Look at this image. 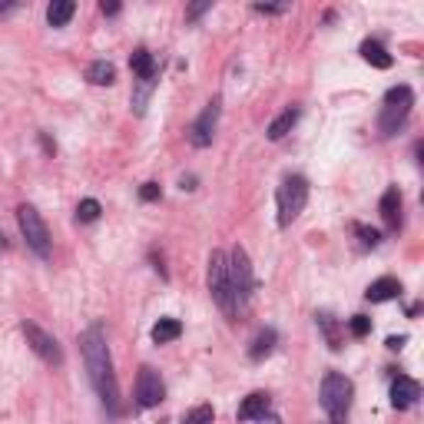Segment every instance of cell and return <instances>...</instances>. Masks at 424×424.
Instances as JSON below:
<instances>
[{"label":"cell","mask_w":424,"mask_h":424,"mask_svg":"<svg viewBox=\"0 0 424 424\" xmlns=\"http://www.w3.org/2000/svg\"><path fill=\"white\" fill-rule=\"evenodd\" d=\"M166 398V384H162L160 372L156 368H140V374H136V404L140 408H156V404Z\"/></svg>","instance_id":"obj_9"},{"label":"cell","mask_w":424,"mask_h":424,"mask_svg":"<svg viewBox=\"0 0 424 424\" xmlns=\"http://www.w3.org/2000/svg\"><path fill=\"white\" fill-rule=\"evenodd\" d=\"M7 11H13V4H0V13H7Z\"/></svg>","instance_id":"obj_31"},{"label":"cell","mask_w":424,"mask_h":424,"mask_svg":"<svg viewBox=\"0 0 424 424\" xmlns=\"http://www.w3.org/2000/svg\"><path fill=\"white\" fill-rule=\"evenodd\" d=\"M209 7H212L209 0H206V4H196V7H189V13H186V17H189V21H196V17H202V13L209 11Z\"/></svg>","instance_id":"obj_28"},{"label":"cell","mask_w":424,"mask_h":424,"mask_svg":"<svg viewBox=\"0 0 424 424\" xmlns=\"http://www.w3.org/2000/svg\"><path fill=\"white\" fill-rule=\"evenodd\" d=\"M209 292L212 299H216V305L223 308L225 315H233L235 312V305H233V289H229V255L225 252H216L209 255Z\"/></svg>","instance_id":"obj_6"},{"label":"cell","mask_w":424,"mask_h":424,"mask_svg":"<svg viewBox=\"0 0 424 424\" xmlns=\"http://www.w3.org/2000/svg\"><path fill=\"white\" fill-rule=\"evenodd\" d=\"M352 398H355L352 378H345V374H338V372H328L322 378V408L332 424H348Z\"/></svg>","instance_id":"obj_2"},{"label":"cell","mask_w":424,"mask_h":424,"mask_svg":"<svg viewBox=\"0 0 424 424\" xmlns=\"http://www.w3.org/2000/svg\"><path fill=\"white\" fill-rule=\"evenodd\" d=\"M348 332H352L355 338H364V335L372 332V318H364V315H355L352 322H348Z\"/></svg>","instance_id":"obj_26"},{"label":"cell","mask_w":424,"mask_h":424,"mask_svg":"<svg viewBox=\"0 0 424 424\" xmlns=\"http://www.w3.org/2000/svg\"><path fill=\"white\" fill-rule=\"evenodd\" d=\"M352 229H355V235L362 239L364 249H374V245L381 242V235H378V229H368V225H362V223H355Z\"/></svg>","instance_id":"obj_25"},{"label":"cell","mask_w":424,"mask_h":424,"mask_svg":"<svg viewBox=\"0 0 424 424\" xmlns=\"http://www.w3.org/2000/svg\"><path fill=\"white\" fill-rule=\"evenodd\" d=\"M216 126H219V100L206 103V110L196 116V123L189 126V140L192 146H199V150H206L212 143V136H216Z\"/></svg>","instance_id":"obj_10"},{"label":"cell","mask_w":424,"mask_h":424,"mask_svg":"<svg viewBox=\"0 0 424 424\" xmlns=\"http://www.w3.org/2000/svg\"><path fill=\"white\" fill-rule=\"evenodd\" d=\"M398 295H401V282L391 279V275H384V279H374V282L368 285L364 299H368V302H391Z\"/></svg>","instance_id":"obj_13"},{"label":"cell","mask_w":424,"mask_h":424,"mask_svg":"<svg viewBox=\"0 0 424 424\" xmlns=\"http://www.w3.org/2000/svg\"><path fill=\"white\" fill-rule=\"evenodd\" d=\"M100 202L96 199H83L80 206H77V219H80V223H96V219H100Z\"/></svg>","instance_id":"obj_24"},{"label":"cell","mask_w":424,"mask_h":424,"mask_svg":"<svg viewBox=\"0 0 424 424\" xmlns=\"http://www.w3.org/2000/svg\"><path fill=\"white\" fill-rule=\"evenodd\" d=\"M362 57H364V63H372V67H378V70H388V67L394 63V57L384 50V43H378V40H364L362 43Z\"/></svg>","instance_id":"obj_16"},{"label":"cell","mask_w":424,"mask_h":424,"mask_svg":"<svg viewBox=\"0 0 424 424\" xmlns=\"http://www.w3.org/2000/svg\"><path fill=\"white\" fill-rule=\"evenodd\" d=\"M265 411H269V394H265V391L249 394V398L239 404V418H242V421H255V418H265Z\"/></svg>","instance_id":"obj_14"},{"label":"cell","mask_w":424,"mask_h":424,"mask_svg":"<svg viewBox=\"0 0 424 424\" xmlns=\"http://www.w3.org/2000/svg\"><path fill=\"white\" fill-rule=\"evenodd\" d=\"M212 418H216L212 404H196V408L182 414V424H212Z\"/></svg>","instance_id":"obj_22"},{"label":"cell","mask_w":424,"mask_h":424,"mask_svg":"<svg viewBox=\"0 0 424 424\" xmlns=\"http://www.w3.org/2000/svg\"><path fill=\"white\" fill-rule=\"evenodd\" d=\"M299 123V110L295 106H289L285 113H279L272 123H269V140L272 143H279V140H285L289 133H292V126Z\"/></svg>","instance_id":"obj_15"},{"label":"cell","mask_w":424,"mask_h":424,"mask_svg":"<svg viewBox=\"0 0 424 424\" xmlns=\"http://www.w3.org/2000/svg\"><path fill=\"white\" fill-rule=\"evenodd\" d=\"M17 223H21V233L33 252L40 255V259H50V233H47V225H43L40 212L23 202L21 209H17Z\"/></svg>","instance_id":"obj_7"},{"label":"cell","mask_w":424,"mask_h":424,"mask_svg":"<svg viewBox=\"0 0 424 424\" xmlns=\"http://www.w3.org/2000/svg\"><path fill=\"white\" fill-rule=\"evenodd\" d=\"M229 289H233V305H235V308H245L249 299H252L255 275H252L249 252H245L242 245H235L233 255H229Z\"/></svg>","instance_id":"obj_4"},{"label":"cell","mask_w":424,"mask_h":424,"mask_svg":"<svg viewBox=\"0 0 424 424\" xmlns=\"http://www.w3.org/2000/svg\"><path fill=\"white\" fill-rule=\"evenodd\" d=\"M80 352L83 362H87V374H90L93 391L100 394L103 408L110 414H120V384H116V374H113V358H110V345H106V335L103 328H87L80 335Z\"/></svg>","instance_id":"obj_1"},{"label":"cell","mask_w":424,"mask_h":424,"mask_svg":"<svg viewBox=\"0 0 424 424\" xmlns=\"http://www.w3.org/2000/svg\"><path fill=\"white\" fill-rule=\"evenodd\" d=\"M182 335V322L179 318H160L152 325V342L156 345H166V342H176Z\"/></svg>","instance_id":"obj_20"},{"label":"cell","mask_w":424,"mask_h":424,"mask_svg":"<svg viewBox=\"0 0 424 424\" xmlns=\"http://www.w3.org/2000/svg\"><path fill=\"white\" fill-rule=\"evenodd\" d=\"M130 67H133V73H136L140 80H156V60H152V53L146 50V47H140V50L133 53Z\"/></svg>","instance_id":"obj_18"},{"label":"cell","mask_w":424,"mask_h":424,"mask_svg":"<svg viewBox=\"0 0 424 424\" xmlns=\"http://www.w3.org/2000/svg\"><path fill=\"white\" fill-rule=\"evenodd\" d=\"M275 342H279V335H275V328H262V332L252 338V345H249V358L252 362H262L265 355H272Z\"/></svg>","instance_id":"obj_17"},{"label":"cell","mask_w":424,"mask_h":424,"mask_svg":"<svg viewBox=\"0 0 424 424\" xmlns=\"http://www.w3.org/2000/svg\"><path fill=\"white\" fill-rule=\"evenodd\" d=\"M378 209H381L384 225H388L391 233H398V229H401V192H398V186H388V189H384Z\"/></svg>","instance_id":"obj_12"},{"label":"cell","mask_w":424,"mask_h":424,"mask_svg":"<svg viewBox=\"0 0 424 424\" xmlns=\"http://www.w3.org/2000/svg\"><path fill=\"white\" fill-rule=\"evenodd\" d=\"M73 13H77L73 0H53L50 7H47V21H50V27H67L73 21Z\"/></svg>","instance_id":"obj_19"},{"label":"cell","mask_w":424,"mask_h":424,"mask_svg":"<svg viewBox=\"0 0 424 424\" xmlns=\"http://www.w3.org/2000/svg\"><path fill=\"white\" fill-rule=\"evenodd\" d=\"M275 199H279V225H292L302 216L305 202H308V179L305 176H285Z\"/></svg>","instance_id":"obj_5"},{"label":"cell","mask_w":424,"mask_h":424,"mask_svg":"<svg viewBox=\"0 0 424 424\" xmlns=\"http://www.w3.org/2000/svg\"><path fill=\"white\" fill-rule=\"evenodd\" d=\"M100 11L106 13V17H113V13H120V4H106V0H103V4H100Z\"/></svg>","instance_id":"obj_30"},{"label":"cell","mask_w":424,"mask_h":424,"mask_svg":"<svg viewBox=\"0 0 424 424\" xmlns=\"http://www.w3.org/2000/svg\"><path fill=\"white\" fill-rule=\"evenodd\" d=\"M315 322L322 325V332H325V338H328V345L338 352V348H342V338H338V325H335V318L322 312V315H315Z\"/></svg>","instance_id":"obj_23"},{"label":"cell","mask_w":424,"mask_h":424,"mask_svg":"<svg viewBox=\"0 0 424 424\" xmlns=\"http://www.w3.org/2000/svg\"><path fill=\"white\" fill-rule=\"evenodd\" d=\"M87 80H90L93 87H110V83L116 80V67L106 60H93L90 67H87Z\"/></svg>","instance_id":"obj_21"},{"label":"cell","mask_w":424,"mask_h":424,"mask_svg":"<svg viewBox=\"0 0 424 424\" xmlns=\"http://www.w3.org/2000/svg\"><path fill=\"white\" fill-rule=\"evenodd\" d=\"M21 332H23V338H27V345H30L33 352L40 355V358H43L47 364H63V352H60V345H57V338L43 332L40 325L23 322V325H21Z\"/></svg>","instance_id":"obj_8"},{"label":"cell","mask_w":424,"mask_h":424,"mask_svg":"<svg viewBox=\"0 0 424 424\" xmlns=\"http://www.w3.org/2000/svg\"><path fill=\"white\" fill-rule=\"evenodd\" d=\"M388 348H391V352L404 348V335H391V338H388Z\"/></svg>","instance_id":"obj_29"},{"label":"cell","mask_w":424,"mask_h":424,"mask_svg":"<svg viewBox=\"0 0 424 424\" xmlns=\"http://www.w3.org/2000/svg\"><path fill=\"white\" fill-rule=\"evenodd\" d=\"M418 398H421V384L414 381V378L398 374V378L391 381V404H394V408H401V411H404V408H411Z\"/></svg>","instance_id":"obj_11"},{"label":"cell","mask_w":424,"mask_h":424,"mask_svg":"<svg viewBox=\"0 0 424 424\" xmlns=\"http://www.w3.org/2000/svg\"><path fill=\"white\" fill-rule=\"evenodd\" d=\"M414 106V93L411 87H391V90L384 93V106H381V116H378V130L381 136H394V133L404 126L408 120V113Z\"/></svg>","instance_id":"obj_3"},{"label":"cell","mask_w":424,"mask_h":424,"mask_svg":"<svg viewBox=\"0 0 424 424\" xmlns=\"http://www.w3.org/2000/svg\"><path fill=\"white\" fill-rule=\"evenodd\" d=\"M162 196V189L156 186V182H143V189H140V199L143 202H156Z\"/></svg>","instance_id":"obj_27"}]
</instances>
